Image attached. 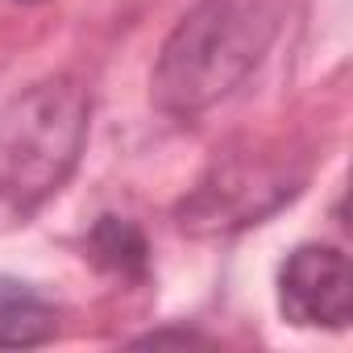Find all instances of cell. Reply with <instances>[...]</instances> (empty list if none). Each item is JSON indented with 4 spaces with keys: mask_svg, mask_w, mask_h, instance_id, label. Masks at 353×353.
<instances>
[{
    "mask_svg": "<svg viewBox=\"0 0 353 353\" xmlns=\"http://www.w3.org/2000/svg\"><path fill=\"white\" fill-rule=\"evenodd\" d=\"M59 332V307L34 283L0 274V349L46 345Z\"/></svg>",
    "mask_w": 353,
    "mask_h": 353,
    "instance_id": "5b68a950",
    "label": "cell"
},
{
    "mask_svg": "<svg viewBox=\"0 0 353 353\" xmlns=\"http://www.w3.org/2000/svg\"><path fill=\"white\" fill-rule=\"evenodd\" d=\"M287 17V0H200L158 50L150 96L170 117L225 100L262 63Z\"/></svg>",
    "mask_w": 353,
    "mask_h": 353,
    "instance_id": "6da1fadb",
    "label": "cell"
},
{
    "mask_svg": "<svg viewBox=\"0 0 353 353\" xmlns=\"http://www.w3.org/2000/svg\"><path fill=\"white\" fill-rule=\"evenodd\" d=\"M353 279L349 258L336 245H299L279 270V312L299 328H349Z\"/></svg>",
    "mask_w": 353,
    "mask_h": 353,
    "instance_id": "277c9868",
    "label": "cell"
},
{
    "mask_svg": "<svg viewBox=\"0 0 353 353\" xmlns=\"http://www.w3.org/2000/svg\"><path fill=\"white\" fill-rule=\"evenodd\" d=\"M88 245H92V258L121 279H141L150 270V245H145L141 229L125 216H100Z\"/></svg>",
    "mask_w": 353,
    "mask_h": 353,
    "instance_id": "8992f818",
    "label": "cell"
},
{
    "mask_svg": "<svg viewBox=\"0 0 353 353\" xmlns=\"http://www.w3.org/2000/svg\"><path fill=\"white\" fill-rule=\"evenodd\" d=\"M92 100L71 75L42 79L0 108V204L34 212L79 166Z\"/></svg>",
    "mask_w": 353,
    "mask_h": 353,
    "instance_id": "7a4b0ae2",
    "label": "cell"
},
{
    "mask_svg": "<svg viewBox=\"0 0 353 353\" xmlns=\"http://www.w3.org/2000/svg\"><path fill=\"white\" fill-rule=\"evenodd\" d=\"M299 192V174H287L283 166L254 162V158H229L216 162L200 188L183 200L179 225L188 233H233L245 225H258L274 208H283Z\"/></svg>",
    "mask_w": 353,
    "mask_h": 353,
    "instance_id": "3957f363",
    "label": "cell"
}]
</instances>
